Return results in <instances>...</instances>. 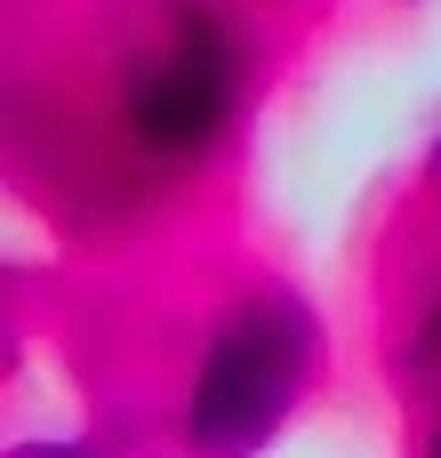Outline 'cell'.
<instances>
[{"mask_svg":"<svg viewBox=\"0 0 441 458\" xmlns=\"http://www.w3.org/2000/svg\"><path fill=\"white\" fill-rule=\"evenodd\" d=\"M249 97V32L225 0H169L161 32L121 64L112 129L153 169H201L233 137Z\"/></svg>","mask_w":441,"mask_h":458,"instance_id":"2","label":"cell"},{"mask_svg":"<svg viewBox=\"0 0 441 458\" xmlns=\"http://www.w3.org/2000/svg\"><path fill=\"white\" fill-rule=\"evenodd\" d=\"M418 185L441 201V129H434V145H426V161H418Z\"/></svg>","mask_w":441,"mask_h":458,"instance_id":"5","label":"cell"},{"mask_svg":"<svg viewBox=\"0 0 441 458\" xmlns=\"http://www.w3.org/2000/svg\"><path fill=\"white\" fill-rule=\"evenodd\" d=\"M410 370L441 394V282L418 298V314H410Z\"/></svg>","mask_w":441,"mask_h":458,"instance_id":"3","label":"cell"},{"mask_svg":"<svg viewBox=\"0 0 441 458\" xmlns=\"http://www.w3.org/2000/svg\"><path fill=\"white\" fill-rule=\"evenodd\" d=\"M321 362H329V338H321V314L305 290H289V282L233 290L185 362L177 451L265 458L289 435V419L305 411V394L321 386Z\"/></svg>","mask_w":441,"mask_h":458,"instance_id":"1","label":"cell"},{"mask_svg":"<svg viewBox=\"0 0 441 458\" xmlns=\"http://www.w3.org/2000/svg\"><path fill=\"white\" fill-rule=\"evenodd\" d=\"M410 458H441V403L426 411V427H418V451H410Z\"/></svg>","mask_w":441,"mask_h":458,"instance_id":"6","label":"cell"},{"mask_svg":"<svg viewBox=\"0 0 441 458\" xmlns=\"http://www.w3.org/2000/svg\"><path fill=\"white\" fill-rule=\"evenodd\" d=\"M8 458H104L88 435H32V443H8Z\"/></svg>","mask_w":441,"mask_h":458,"instance_id":"4","label":"cell"}]
</instances>
